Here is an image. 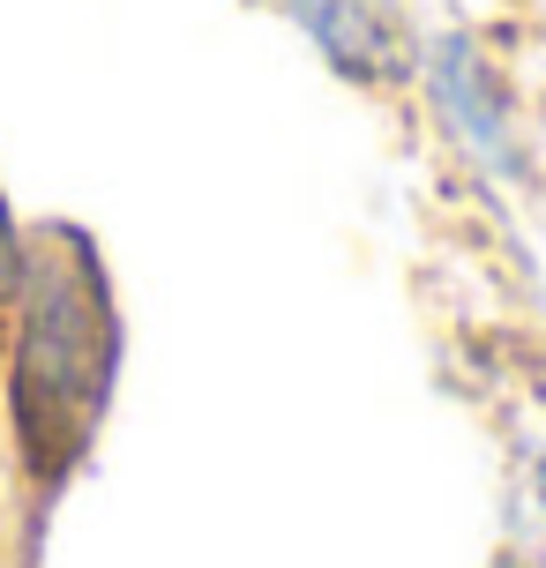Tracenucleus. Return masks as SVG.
<instances>
[{
    "label": "nucleus",
    "instance_id": "f257e3e1",
    "mask_svg": "<svg viewBox=\"0 0 546 568\" xmlns=\"http://www.w3.org/2000/svg\"><path fill=\"white\" fill-rule=\"evenodd\" d=\"M105 367H113V322L98 307L90 277H46L30 300V329H23V367H16V412H23L30 449L46 456L75 449L98 419L105 397Z\"/></svg>",
    "mask_w": 546,
    "mask_h": 568
},
{
    "label": "nucleus",
    "instance_id": "f03ea898",
    "mask_svg": "<svg viewBox=\"0 0 546 568\" xmlns=\"http://www.w3.org/2000/svg\"><path fill=\"white\" fill-rule=\"evenodd\" d=\"M419 75H427L434 120L464 142L472 165H487L494 180L517 172V120H509V90H502V68H494L472 38H434L419 45Z\"/></svg>",
    "mask_w": 546,
    "mask_h": 568
},
{
    "label": "nucleus",
    "instance_id": "7ed1b4c3",
    "mask_svg": "<svg viewBox=\"0 0 546 568\" xmlns=\"http://www.w3.org/2000/svg\"><path fill=\"white\" fill-rule=\"evenodd\" d=\"M285 8L307 30V45L360 90L404 83L419 68V45H412V23L397 0H285Z\"/></svg>",
    "mask_w": 546,
    "mask_h": 568
},
{
    "label": "nucleus",
    "instance_id": "20e7f679",
    "mask_svg": "<svg viewBox=\"0 0 546 568\" xmlns=\"http://www.w3.org/2000/svg\"><path fill=\"white\" fill-rule=\"evenodd\" d=\"M502 546H509V568H546V449H524L509 471Z\"/></svg>",
    "mask_w": 546,
    "mask_h": 568
},
{
    "label": "nucleus",
    "instance_id": "39448f33",
    "mask_svg": "<svg viewBox=\"0 0 546 568\" xmlns=\"http://www.w3.org/2000/svg\"><path fill=\"white\" fill-rule=\"evenodd\" d=\"M16 270H23V255H16V232H8V210H0V292L16 284Z\"/></svg>",
    "mask_w": 546,
    "mask_h": 568
}]
</instances>
